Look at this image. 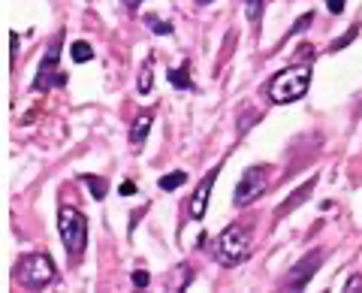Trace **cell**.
<instances>
[{
	"label": "cell",
	"instance_id": "ba28073f",
	"mask_svg": "<svg viewBox=\"0 0 362 293\" xmlns=\"http://www.w3.org/2000/svg\"><path fill=\"white\" fill-rule=\"evenodd\" d=\"M214 178H218V166H214V170H209V176L199 182L194 200H190V218H194V221H202V215H206V206H209V194H211Z\"/></svg>",
	"mask_w": 362,
	"mask_h": 293
},
{
	"label": "cell",
	"instance_id": "cb8c5ba5",
	"mask_svg": "<svg viewBox=\"0 0 362 293\" xmlns=\"http://www.w3.org/2000/svg\"><path fill=\"white\" fill-rule=\"evenodd\" d=\"M124 4H127V9H139L142 0H124Z\"/></svg>",
	"mask_w": 362,
	"mask_h": 293
},
{
	"label": "cell",
	"instance_id": "8fae6325",
	"mask_svg": "<svg viewBox=\"0 0 362 293\" xmlns=\"http://www.w3.org/2000/svg\"><path fill=\"white\" fill-rule=\"evenodd\" d=\"M70 54H73V61H76V64H88L90 58H94V49H90V42L76 40L73 46H70Z\"/></svg>",
	"mask_w": 362,
	"mask_h": 293
},
{
	"label": "cell",
	"instance_id": "52a82bcc",
	"mask_svg": "<svg viewBox=\"0 0 362 293\" xmlns=\"http://www.w3.org/2000/svg\"><path fill=\"white\" fill-rule=\"evenodd\" d=\"M320 263H323V251H308V254H305L296 266L290 269V275H287L284 285H287V287H293V290H302V287L314 278L317 269H320Z\"/></svg>",
	"mask_w": 362,
	"mask_h": 293
},
{
	"label": "cell",
	"instance_id": "9a60e30c",
	"mask_svg": "<svg viewBox=\"0 0 362 293\" xmlns=\"http://www.w3.org/2000/svg\"><path fill=\"white\" fill-rule=\"evenodd\" d=\"M314 185H317V178H311V182H308V185H302V188L296 190V197H293V200H287V202H284V206H281V209H278V215H284V212H287V209H296V206H299V202H302L305 197H308V190H314Z\"/></svg>",
	"mask_w": 362,
	"mask_h": 293
},
{
	"label": "cell",
	"instance_id": "4fadbf2b",
	"mask_svg": "<svg viewBox=\"0 0 362 293\" xmlns=\"http://www.w3.org/2000/svg\"><path fill=\"white\" fill-rule=\"evenodd\" d=\"M187 70H190L187 64H181L178 70H169V82H173V85L178 88V91H185V88L194 85V82H190V76H187Z\"/></svg>",
	"mask_w": 362,
	"mask_h": 293
},
{
	"label": "cell",
	"instance_id": "484cf974",
	"mask_svg": "<svg viewBox=\"0 0 362 293\" xmlns=\"http://www.w3.org/2000/svg\"><path fill=\"white\" fill-rule=\"evenodd\" d=\"M199 4H211V0H199Z\"/></svg>",
	"mask_w": 362,
	"mask_h": 293
},
{
	"label": "cell",
	"instance_id": "7402d4cb",
	"mask_svg": "<svg viewBox=\"0 0 362 293\" xmlns=\"http://www.w3.org/2000/svg\"><path fill=\"white\" fill-rule=\"evenodd\" d=\"M326 6H329V13H335V16L344 13V0H326Z\"/></svg>",
	"mask_w": 362,
	"mask_h": 293
},
{
	"label": "cell",
	"instance_id": "d6986e66",
	"mask_svg": "<svg viewBox=\"0 0 362 293\" xmlns=\"http://www.w3.org/2000/svg\"><path fill=\"white\" fill-rule=\"evenodd\" d=\"M311 21H314V13H305V16H302V18L296 21V28H293L290 33H302L305 28H308V25H311Z\"/></svg>",
	"mask_w": 362,
	"mask_h": 293
},
{
	"label": "cell",
	"instance_id": "ac0fdd59",
	"mask_svg": "<svg viewBox=\"0 0 362 293\" xmlns=\"http://www.w3.org/2000/svg\"><path fill=\"white\" fill-rule=\"evenodd\" d=\"M148 281H151V275L142 272V269H136V272H133V285L136 287H148Z\"/></svg>",
	"mask_w": 362,
	"mask_h": 293
},
{
	"label": "cell",
	"instance_id": "ffe728a7",
	"mask_svg": "<svg viewBox=\"0 0 362 293\" xmlns=\"http://www.w3.org/2000/svg\"><path fill=\"white\" fill-rule=\"evenodd\" d=\"M354 37H356V28H350V30L344 33V37H341V40H335V46H332V49H335V52H338V49H344V46H347V42H350V40H354Z\"/></svg>",
	"mask_w": 362,
	"mask_h": 293
},
{
	"label": "cell",
	"instance_id": "8992f818",
	"mask_svg": "<svg viewBox=\"0 0 362 293\" xmlns=\"http://www.w3.org/2000/svg\"><path fill=\"white\" fill-rule=\"evenodd\" d=\"M266 185H269V170H266V166H247L245 176L239 178V185H235L233 202L239 209L242 206H251L254 200H259V194L266 190Z\"/></svg>",
	"mask_w": 362,
	"mask_h": 293
},
{
	"label": "cell",
	"instance_id": "7a4b0ae2",
	"mask_svg": "<svg viewBox=\"0 0 362 293\" xmlns=\"http://www.w3.org/2000/svg\"><path fill=\"white\" fill-rule=\"evenodd\" d=\"M251 248H254V236L247 224H230L221 236H218V260L223 266H235L251 257Z\"/></svg>",
	"mask_w": 362,
	"mask_h": 293
},
{
	"label": "cell",
	"instance_id": "30bf717a",
	"mask_svg": "<svg viewBox=\"0 0 362 293\" xmlns=\"http://www.w3.org/2000/svg\"><path fill=\"white\" fill-rule=\"evenodd\" d=\"M85 185L90 188V197L94 200H106V194H109V182L103 176H85Z\"/></svg>",
	"mask_w": 362,
	"mask_h": 293
},
{
	"label": "cell",
	"instance_id": "d4e9b609",
	"mask_svg": "<svg viewBox=\"0 0 362 293\" xmlns=\"http://www.w3.org/2000/svg\"><path fill=\"white\" fill-rule=\"evenodd\" d=\"M18 54V33H13V58Z\"/></svg>",
	"mask_w": 362,
	"mask_h": 293
},
{
	"label": "cell",
	"instance_id": "5b68a950",
	"mask_svg": "<svg viewBox=\"0 0 362 293\" xmlns=\"http://www.w3.org/2000/svg\"><path fill=\"white\" fill-rule=\"evenodd\" d=\"M58 58H61V40H54L49 46V52L42 54V61H40L37 79H33V91H52L54 85L66 82V76L61 73V67H58Z\"/></svg>",
	"mask_w": 362,
	"mask_h": 293
},
{
	"label": "cell",
	"instance_id": "e0dca14e",
	"mask_svg": "<svg viewBox=\"0 0 362 293\" xmlns=\"http://www.w3.org/2000/svg\"><path fill=\"white\" fill-rule=\"evenodd\" d=\"M151 85H154L151 67H142V73H139V82H136V88H139V91H142V94H148V91H151Z\"/></svg>",
	"mask_w": 362,
	"mask_h": 293
},
{
	"label": "cell",
	"instance_id": "2e32d148",
	"mask_svg": "<svg viewBox=\"0 0 362 293\" xmlns=\"http://www.w3.org/2000/svg\"><path fill=\"white\" fill-rule=\"evenodd\" d=\"M263 4L266 0H245V13H247V21H251V25H259V18H263Z\"/></svg>",
	"mask_w": 362,
	"mask_h": 293
},
{
	"label": "cell",
	"instance_id": "277c9868",
	"mask_svg": "<svg viewBox=\"0 0 362 293\" xmlns=\"http://www.w3.org/2000/svg\"><path fill=\"white\" fill-rule=\"evenodd\" d=\"M54 260L49 254H28L21 257L18 263V281L30 290H40V287H49L54 281Z\"/></svg>",
	"mask_w": 362,
	"mask_h": 293
},
{
	"label": "cell",
	"instance_id": "7c38bea8",
	"mask_svg": "<svg viewBox=\"0 0 362 293\" xmlns=\"http://www.w3.org/2000/svg\"><path fill=\"white\" fill-rule=\"evenodd\" d=\"M187 182V173H166V176H160V178H157V188H160V190H175V188H181V185H185Z\"/></svg>",
	"mask_w": 362,
	"mask_h": 293
},
{
	"label": "cell",
	"instance_id": "603a6c76",
	"mask_svg": "<svg viewBox=\"0 0 362 293\" xmlns=\"http://www.w3.org/2000/svg\"><path fill=\"white\" fill-rule=\"evenodd\" d=\"M133 194H136V185L133 182H124L121 185V197H133Z\"/></svg>",
	"mask_w": 362,
	"mask_h": 293
},
{
	"label": "cell",
	"instance_id": "3957f363",
	"mask_svg": "<svg viewBox=\"0 0 362 293\" xmlns=\"http://www.w3.org/2000/svg\"><path fill=\"white\" fill-rule=\"evenodd\" d=\"M58 230H61V242L70 257H78L85 251L88 242V218L78 212L76 206H61L58 212Z\"/></svg>",
	"mask_w": 362,
	"mask_h": 293
},
{
	"label": "cell",
	"instance_id": "5bb4252c",
	"mask_svg": "<svg viewBox=\"0 0 362 293\" xmlns=\"http://www.w3.org/2000/svg\"><path fill=\"white\" fill-rule=\"evenodd\" d=\"M145 25H148L154 33H160V37H166V33H173V21H166V18L154 16V13L145 16Z\"/></svg>",
	"mask_w": 362,
	"mask_h": 293
},
{
	"label": "cell",
	"instance_id": "6da1fadb",
	"mask_svg": "<svg viewBox=\"0 0 362 293\" xmlns=\"http://www.w3.org/2000/svg\"><path fill=\"white\" fill-rule=\"evenodd\" d=\"M311 85V70L308 67H287L269 82V100L272 103H296L305 97Z\"/></svg>",
	"mask_w": 362,
	"mask_h": 293
},
{
	"label": "cell",
	"instance_id": "44dd1931",
	"mask_svg": "<svg viewBox=\"0 0 362 293\" xmlns=\"http://www.w3.org/2000/svg\"><path fill=\"white\" fill-rule=\"evenodd\" d=\"M359 287H362V275H350V278H347V285H344V290H347V293H354V290H359Z\"/></svg>",
	"mask_w": 362,
	"mask_h": 293
},
{
	"label": "cell",
	"instance_id": "9c48e42d",
	"mask_svg": "<svg viewBox=\"0 0 362 293\" xmlns=\"http://www.w3.org/2000/svg\"><path fill=\"white\" fill-rule=\"evenodd\" d=\"M151 124H154V112H142V115H136L133 121V130H130V142L139 149V145L145 142V137L151 133Z\"/></svg>",
	"mask_w": 362,
	"mask_h": 293
}]
</instances>
